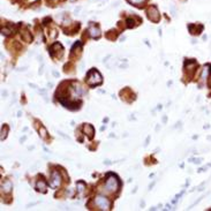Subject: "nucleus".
I'll use <instances>...</instances> for the list:
<instances>
[{
    "label": "nucleus",
    "mask_w": 211,
    "mask_h": 211,
    "mask_svg": "<svg viewBox=\"0 0 211 211\" xmlns=\"http://www.w3.org/2000/svg\"><path fill=\"white\" fill-rule=\"evenodd\" d=\"M46 129L44 127H41V129H39V136H41L42 138H45L46 137Z\"/></svg>",
    "instance_id": "14"
},
{
    "label": "nucleus",
    "mask_w": 211,
    "mask_h": 211,
    "mask_svg": "<svg viewBox=\"0 0 211 211\" xmlns=\"http://www.w3.org/2000/svg\"><path fill=\"white\" fill-rule=\"evenodd\" d=\"M148 16L149 19L151 20L152 22H158L160 19V15H159V12H158L157 7L156 6H151L148 11Z\"/></svg>",
    "instance_id": "5"
},
{
    "label": "nucleus",
    "mask_w": 211,
    "mask_h": 211,
    "mask_svg": "<svg viewBox=\"0 0 211 211\" xmlns=\"http://www.w3.org/2000/svg\"><path fill=\"white\" fill-rule=\"evenodd\" d=\"M119 186H120V182H119L118 178H116L114 174H111L110 173L107 180H106V182H105L106 190H107V192H115V190L119 188Z\"/></svg>",
    "instance_id": "2"
},
{
    "label": "nucleus",
    "mask_w": 211,
    "mask_h": 211,
    "mask_svg": "<svg viewBox=\"0 0 211 211\" xmlns=\"http://www.w3.org/2000/svg\"><path fill=\"white\" fill-rule=\"evenodd\" d=\"M76 187H77V192H79V194H80V196H82L84 193V189H85V183H84L83 181H79V182L76 183Z\"/></svg>",
    "instance_id": "11"
},
{
    "label": "nucleus",
    "mask_w": 211,
    "mask_h": 211,
    "mask_svg": "<svg viewBox=\"0 0 211 211\" xmlns=\"http://www.w3.org/2000/svg\"><path fill=\"white\" fill-rule=\"evenodd\" d=\"M87 83L89 85H98V84L101 83V75L99 74L98 71L96 69H91L90 72L88 73V76H87Z\"/></svg>",
    "instance_id": "1"
},
{
    "label": "nucleus",
    "mask_w": 211,
    "mask_h": 211,
    "mask_svg": "<svg viewBox=\"0 0 211 211\" xmlns=\"http://www.w3.org/2000/svg\"><path fill=\"white\" fill-rule=\"evenodd\" d=\"M36 189L38 192H42V193H45L46 192V183L44 180H39L36 185Z\"/></svg>",
    "instance_id": "8"
},
{
    "label": "nucleus",
    "mask_w": 211,
    "mask_h": 211,
    "mask_svg": "<svg viewBox=\"0 0 211 211\" xmlns=\"http://www.w3.org/2000/svg\"><path fill=\"white\" fill-rule=\"evenodd\" d=\"M201 160H202V159H193V163H195V164H200V163H201Z\"/></svg>",
    "instance_id": "18"
},
{
    "label": "nucleus",
    "mask_w": 211,
    "mask_h": 211,
    "mask_svg": "<svg viewBox=\"0 0 211 211\" xmlns=\"http://www.w3.org/2000/svg\"><path fill=\"white\" fill-rule=\"evenodd\" d=\"M145 0H128V2H130V4H133V5H140Z\"/></svg>",
    "instance_id": "15"
},
{
    "label": "nucleus",
    "mask_w": 211,
    "mask_h": 211,
    "mask_svg": "<svg viewBox=\"0 0 211 211\" xmlns=\"http://www.w3.org/2000/svg\"><path fill=\"white\" fill-rule=\"evenodd\" d=\"M127 26H128V28H131V27H134V24H131V23H134V21L131 19H127Z\"/></svg>",
    "instance_id": "16"
},
{
    "label": "nucleus",
    "mask_w": 211,
    "mask_h": 211,
    "mask_svg": "<svg viewBox=\"0 0 211 211\" xmlns=\"http://www.w3.org/2000/svg\"><path fill=\"white\" fill-rule=\"evenodd\" d=\"M1 187H2V190H4L5 193H9L12 189H13V185H12V182H11L9 180H6V181H5V182L2 183Z\"/></svg>",
    "instance_id": "9"
},
{
    "label": "nucleus",
    "mask_w": 211,
    "mask_h": 211,
    "mask_svg": "<svg viewBox=\"0 0 211 211\" xmlns=\"http://www.w3.org/2000/svg\"><path fill=\"white\" fill-rule=\"evenodd\" d=\"M188 29H189L190 34H193V35H198V34L201 33V31L203 30V26L198 24V27H197L196 24H189V26H188Z\"/></svg>",
    "instance_id": "7"
},
{
    "label": "nucleus",
    "mask_w": 211,
    "mask_h": 211,
    "mask_svg": "<svg viewBox=\"0 0 211 211\" xmlns=\"http://www.w3.org/2000/svg\"><path fill=\"white\" fill-rule=\"evenodd\" d=\"M84 133L85 134H88V137L89 138H92V136H93V127L92 126H90V125H85L84 126Z\"/></svg>",
    "instance_id": "10"
},
{
    "label": "nucleus",
    "mask_w": 211,
    "mask_h": 211,
    "mask_svg": "<svg viewBox=\"0 0 211 211\" xmlns=\"http://www.w3.org/2000/svg\"><path fill=\"white\" fill-rule=\"evenodd\" d=\"M88 31H89V34H90V36L92 37V38H99V36H100V31H99V29L96 28L93 24H90Z\"/></svg>",
    "instance_id": "6"
},
{
    "label": "nucleus",
    "mask_w": 211,
    "mask_h": 211,
    "mask_svg": "<svg viewBox=\"0 0 211 211\" xmlns=\"http://www.w3.org/2000/svg\"><path fill=\"white\" fill-rule=\"evenodd\" d=\"M7 131H8V127L6 125L2 127V130H1V140H5L7 136Z\"/></svg>",
    "instance_id": "13"
},
{
    "label": "nucleus",
    "mask_w": 211,
    "mask_h": 211,
    "mask_svg": "<svg viewBox=\"0 0 211 211\" xmlns=\"http://www.w3.org/2000/svg\"><path fill=\"white\" fill-rule=\"evenodd\" d=\"M1 31H2V35H6V36L11 34V30H9V29H7V28H4Z\"/></svg>",
    "instance_id": "17"
},
{
    "label": "nucleus",
    "mask_w": 211,
    "mask_h": 211,
    "mask_svg": "<svg viewBox=\"0 0 211 211\" xmlns=\"http://www.w3.org/2000/svg\"><path fill=\"white\" fill-rule=\"evenodd\" d=\"M61 183V178H60V174L59 172L57 171H53L52 172V175H51V182H50V186H51L53 189H56L57 187H59Z\"/></svg>",
    "instance_id": "4"
},
{
    "label": "nucleus",
    "mask_w": 211,
    "mask_h": 211,
    "mask_svg": "<svg viewBox=\"0 0 211 211\" xmlns=\"http://www.w3.org/2000/svg\"><path fill=\"white\" fill-rule=\"evenodd\" d=\"M208 72H209V67L205 66L202 71V74H201V82H204L205 76H208Z\"/></svg>",
    "instance_id": "12"
},
{
    "label": "nucleus",
    "mask_w": 211,
    "mask_h": 211,
    "mask_svg": "<svg viewBox=\"0 0 211 211\" xmlns=\"http://www.w3.org/2000/svg\"><path fill=\"white\" fill-rule=\"evenodd\" d=\"M95 204L101 210H108L111 207V202L105 196H97L95 198Z\"/></svg>",
    "instance_id": "3"
}]
</instances>
